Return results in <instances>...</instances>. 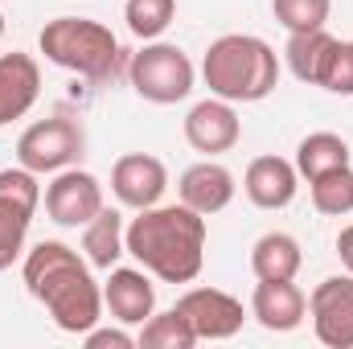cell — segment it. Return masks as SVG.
Returning a JSON list of instances; mask_svg holds the SVG:
<instances>
[{
    "label": "cell",
    "mask_w": 353,
    "mask_h": 349,
    "mask_svg": "<svg viewBox=\"0 0 353 349\" xmlns=\"http://www.w3.org/2000/svg\"><path fill=\"white\" fill-rule=\"evenodd\" d=\"M21 275H25L29 296L46 304V312L54 317L62 333L83 337L87 329L103 321V288L94 283L90 263L74 247L58 239L37 243L33 251H25Z\"/></svg>",
    "instance_id": "cell-1"
},
{
    "label": "cell",
    "mask_w": 353,
    "mask_h": 349,
    "mask_svg": "<svg viewBox=\"0 0 353 349\" xmlns=\"http://www.w3.org/2000/svg\"><path fill=\"white\" fill-rule=\"evenodd\" d=\"M123 239H128V255L161 283H193L201 275L205 218L197 210H189L185 201H176V206L157 201L148 210H136Z\"/></svg>",
    "instance_id": "cell-2"
},
{
    "label": "cell",
    "mask_w": 353,
    "mask_h": 349,
    "mask_svg": "<svg viewBox=\"0 0 353 349\" xmlns=\"http://www.w3.org/2000/svg\"><path fill=\"white\" fill-rule=\"evenodd\" d=\"M201 79L226 103H259L279 87V54L255 33H226L205 50Z\"/></svg>",
    "instance_id": "cell-3"
},
{
    "label": "cell",
    "mask_w": 353,
    "mask_h": 349,
    "mask_svg": "<svg viewBox=\"0 0 353 349\" xmlns=\"http://www.w3.org/2000/svg\"><path fill=\"white\" fill-rule=\"evenodd\" d=\"M37 46H41L46 62H54V66H62L70 74H83L90 83L111 79L115 62H119L115 33L103 21H90V17H54V21H46Z\"/></svg>",
    "instance_id": "cell-4"
},
{
    "label": "cell",
    "mask_w": 353,
    "mask_h": 349,
    "mask_svg": "<svg viewBox=\"0 0 353 349\" xmlns=\"http://www.w3.org/2000/svg\"><path fill=\"white\" fill-rule=\"evenodd\" d=\"M128 79H132V90L148 103H181L189 90H193V62L189 54L173 46V41H144L140 54H132V66H128Z\"/></svg>",
    "instance_id": "cell-5"
},
{
    "label": "cell",
    "mask_w": 353,
    "mask_h": 349,
    "mask_svg": "<svg viewBox=\"0 0 353 349\" xmlns=\"http://www.w3.org/2000/svg\"><path fill=\"white\" fill-rule=\"evenodd\" d=\"M87 152V132L79 119L70 115H50L37 119L21 132L17 140V165H25L29 173L46 177V173H62L70 165H79Z\"/></svg>",
    "instance_id": "cell-6"
},
{
    "label": "cell",
    "mask_w": 353,
    "mask_h": 349,
    "mask_svg": "<svg viewBox=\"0 0 353 349\" xmlns=\"http://www.w3.org/2000/svg\"><path fill=\"white\" fill-rule=\"evenodd\" d=\"M37 206H41L37 173H29L25 165L0 169V271H8L25 255V239Z\"/></svg>",
    "instance_id": "cell-7"
},
{
    "label": "cell",
    "mask_w": 353,
    "mask_h": 349,
    "mask_svg": "<svg viewBox=\"0 0 353 349\" xmlns=\"http://www.w3.org/2000/svg\"><path fill=\"white\" fill-rule=\"evenodd\" d=\"M316 341L329 349H353V275H329L308 296Z\"/></svg>",
    "instance_id": "cell-8"
},
{
    "label": "cell",
    "mask_w": 353,
    "mask_h": 349,
    "mask_svg": "<svg viewBox=\"0 0 353 349\" xmlns=\"http://www.w3.org/2000/svg\"><path fill=\"white\" fill-rule=\"evenodd\" d=\"M173 308L189 321L197 341H230L243 329V321H247L243 300H234L222 288H189Z\"/></svg>",
    "instance_id": "cell-9"
},
{
    "label": "cell",
    "mask_w": 353,
    "mask_h": 349,
    "mask_svg": "<svg viewBox=\"0 0 353 349\" xmlns=\"http://www.w3.org/2000/svg\"><path fill=\"white\" fill-rule=\"evenodd\" d=\"M103 181L79 165L54 173V181L46 185V214L58 222V226H70V230H83L90 218L103 210Z\"/></svg>",
    "instance_id": "cell-10"
},
{
    "label": "cell",
    "mask_w": 353,
    "mask_h": 349,
    "mask_svg": "<svg viewBox=\"0 0 353 349\" xmlns=\"http://www.w3.org/2000/svg\"><path fill=\"white\" fill-rule=\"evenodd\" d=\"M239 136H243L239 111H234V103H226V99H218V94L193 103L189 115H185V140H189V148L201 152V157H222V152H230V148L239 144Z\"/></svg>",
    "instance_id": "cell-11"
},
{
    "label": "cell",
    "mask_w": 353,
    "mask_h": 349,
    "mask_svg": "<svg viewBox=\"0 0 353 349\" xmlns=\"http://www.w3.org/2000/svg\"><path fill=\"white\" fill-rule=\"evenodd\" d=\"M169 189V169L161 157L152 152H128L115 161L111 169V193L128 206V210H148L165 197Z\"/></svg>",
    "instance_id": "cell-12"
},
{
    "label": "cell",
    "mask_w": 353,
    "mask_h": 349,
    "mask_svg": "<svg viewBox=\"0 0 353 349\" xmlns=\"http://www.w3.org/2000/svg\"><path fill=\"white\" fill-rule=\"evenodd\" d=\"M103 308L119 325H144L157 312V288L144 267H111L103 283Z\"/></svg>",
    "instance_id": "cell-13"
},
{
    "label": "cell",
    "mask_w": 353,
    "mask_h": 349,
    "mask_svg": "<svg viewBox=\"0 0 353 349\" xmlns=\"http://www.w3.org/2000/svg\"><path fill=\"white\" fill-rule=\"evenodd\" d=\"M251 317L267 333H292L308 317V296L296 288V279H259L251 296Z\"/></svg>",
    "instance_id": "cell-14"
},
{
    "label": "cell",
    "mask_w": 353,
    "mask_h": 349,
    "mask_svg": "<svg viewBox=\"0 0 353 349\" xmlns=\"http://www.w3.org/2000/svg\"><path fill=\"white\" fill-rule=\"evenodd\" d=\"M234 173L226 169V165H218L214 157H205V161H197V165H189L181 181H176V193H181V201L189 206V210H197L201 218H210V214H222L230 201H234Z\"/></svg>",
    "instance_id": "cell-15"
},
{
    "label": "cell",
    "mask_w": 353,
    "mask_h": 349,
    "mask_svg": "<svg viewBox=\"0 0 353 349\" xmlns=\"http://www.w3.org/2000/svg\"><path fill=\"white\" fill-rule=\"evenodd\" d=\"M41 94V66L33 54H0V128L29 115Z\"/></svg>",
    "instance_id": "cell-16"
},
{
    "label": "cell",
    "mask_w": 353,
    "mask_h": 349,
    "mask_svg": "<svg viewBox=\"0 0 353 349\" xmlns=\"http://www.w3.org/2000/svg\"><path fill=\"white\" fill-rule=\"evenodd\" d=\"M296 189H300V173L292 161L283 157H255L247 165L243 177V193L259 206V210H283L296 201Z\"/></svg>",
    "instance_id": "cell-17"
},
{
    "label": "cell",
    "mask_w": 353,
    "mask_h": 349,
    "mask_svg": "<svg viewBox=\"0 0 353 349\" xmlns=\"http://www.w3.org/2000/svg\"><path fill=\"white\" fill-rule=\"evenodd\" d=\"M123 235H128L123 214L111 210V206H103L87 226H83V255H87L90 267L111 271L115 263L123 259V255H128V239H123Z\"/></svg>",
    "instance_id": "cell-18"
},
{
    "label": "cell",
    "mask_w": 353,
    "mask_h": 349,
    "mask_svg": "<svg viewBox=\"0 0 353 349\" xmlns=\"http://www.w3.org/2000/svg\"><path fill=\"white\" fill-rule=\"evenodd\" d=\"M300 263H304L300 243L292 235H283V230H267L263 239L251 247V271H255V279H296Z\"/></svg>",
    "instance_id": "cell-19"
},
{
    "label": "cell",
    "mask_w": 353,
    "mask_h": 349,
    "mask_svg": "<svg viewBox=\"0 0 353 349\" xmlns=\"http://www.w3.org/2000/svg\"><path fill=\"white\" fill-rule=\"evenodd\" d=\"M292 165H296V173L304 177V181H312V177H321V173H333V169H345L350 165V144L337 132H312V136L300 140Z\"/></svg>",
    "instance_id": "cell-20"
},
{
    "label": "cell",
    "mask_w": 353,
    "mask_h": 349,
    "mask_svg": "<svg viewBox=\"0 0 353 349\" xmlns=\"http://www.w3.org/2000/svg\"><path fill=\"white\" fill-rule=\"evenodd\" d=\"M333 41H337V37H329L325 29L288 33V50H283L288 70H292L300 83L316 87V83H321V70H325V58H329V50H333Z\"/></svg>",
    "instance_id": "cell-21"
},
{
    "label": "cell",
    "mask_w": 353,
    "mask_h": 349,
    "mask_svg": "<svg viewBox=\"0 0 353 349\" xmlns=\"http://www.w3.org/2000/svg\"><path fill=\"white\" fill-rule=\"evenodd\" d=\"M136 346L140 349H193L197 337H193L189 321H185L176 308H169V312H152V317L140 325Z\"/></svg>",
    "instance_id": "cell-22"
},
{
    "label": "cell",
    "mask_w": 353,
    "mask_h": 349,
    "mask_svg": "<svg viewBox=\"0 0 353 349\" xmlns=\"http://www.w3.org/2000/svg\"><path fill=\"white\" fill-rule=\"evenodd\" d=\"M308 193H312V206L316 214L325 218H345L353 214V169H333V173H321L308 181Z\"/></svg>",
    "instance_id": "cell-23"
},
{
    "label": "cell",
    "mask_w": 353,
    "mask_h": 349,
    "mask_svg": "<svg viewBox=\"0 0 353 349\" xmlns=\"http://www.w3.org/2000/svg\"><path fill=\"white\" fill-rule=\"evenodd\" d=\"M123 21L140 41H157L169 25L176 21V0H128Z\"/></svg>",
    "instance_id": "cell-24"
},
{
    "label": "cell",
    "mask_w": 353,
    "mask_h": 349,
    "mask_svg": "<svg viewBox=\"0 0 353 349\" xmlns=\"http://www.w3.org/2000/svg\"><path fill=\"white\" fill-rule=\"evenodd\" d=\"M271 12L288 33H308V29H325L333 0H271Z\"/></svg>",
    "instance_id": "cell-25"
},
{
    "label": "cell",
    "mask_w": 353,
    "mask_h": 349,
    "mask_svg": "<svg viewBox=\"0 0 353 349\" xmlns=\"http://www.w3.org/2000/svg\"><path fill=\"white\" fill-rule=\"evenodd\" d=\"M316 87H325L329 94H353V41H333Z\"/></svg>",
    "instance_id": "cell-26"
},
{
    "label": "cell",
    "mask_w": 353,
    "mask_h": 349,
    "mask_svg": "<svg viewBox=\"0 0 353 349\" xmlns=\"http://www.w3.org/2000/svg\"><path fill=\"white\" fill-rule=\"evenodd\" d=\"M83 341H87V349H132L136 346L132 333H123V329H99V325L83 333Z\"/></svg>",
    "instance_id": "cell-27"
},
{
    "label": "cell",
    "mask_w": 353,
    "mask_h": 349,
    "mask_svg": "<svg viewBox=\"0 0 353 349\" xmlns=\"http://www.w3.org/2000/svg\"><path fill=\"white\" fill-rule=\"evenodd\" d=\"M337 255H341V267L353 275V222L337 235Z\"/></svg>",
    "instance_id": "cell-28"
},
{
    "label": "cell",
    "mask_w": 353,
    "mask_h": 349,
    "mask_svg": "<svg viewBox=\"0 0 353 349\" xmlns=\"http://www.w3.org/2000/svg\"><path fill=\"white\" fill-rule=\"evenodd\" d=\"M0 41H4V12H0Z\"/></svg>",
    "instance_id": "cell-29"
}]
</instances>
